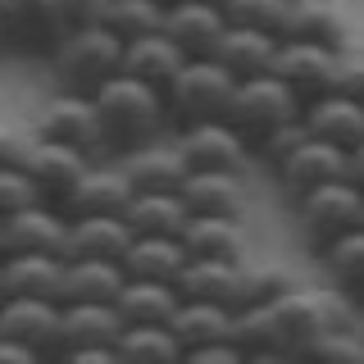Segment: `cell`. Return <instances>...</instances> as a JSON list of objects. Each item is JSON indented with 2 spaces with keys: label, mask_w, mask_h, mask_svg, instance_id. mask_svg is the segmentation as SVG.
I'll list each match as a JSON object with an SVG mask.
<instances>
[{
  "label": "cell",
  "mask_w": 364,
  "mask_h": 364,
  "mask_svg": "<svg viewBox=\"0 0 364 364\" xmlns=\"http://www.w3.org/2000/svg\"><path fill=\"white\" fill-rule=\"evenodd\" d=\"M273 310V341H278V360H305L310 350L337 328H355L360 305L350 296H341L333 282L310 287L296 282L291 291H282L278 301H269Z\"/></svg>",
  "instance_id": "cell-1"
},
{
  "label": "cell",
  "mask_w": 364,
  "mask_h": 364,
  "mask_svg": "<svg viewBox=\"0 0 364 364\" xmlns=\"http://www.w3.org/2000/svg\"><path fill=\"white\" fill-rule=\"evenodd\" d=\"M91 100H96L100 132H105V151L109 155H128L136 146L164 136V128H168L164 96H159L155 87L128 77V73H114Z\"/></svg>",
  "instance_id": "cell-2"
},
{
  "label": "cell",
  "mask_w": 364,
  "mask_h": 364,
  "mask_svg": "<svg viewBox=\"0 0 364 364\" xmlns=\"http://www.w3.org/2000/svg\"><path fill=\"white\" fill-rule=\"evenodd\" d=\"M232 96H237V77L228 73L214 55H205V60H187L178 68V77L164 87L168 128L182 132V128H196V123L228 119Z\"/></svg>",
  "instance_id": "cell-3"
},
{
  "label": "cell",
  "mask_w": 364,
  "mask_h": 364,
  "mask_svg": "<svg viewBox=\"0 0 364 364\" xmlns=\"http://www.w3.org/2000/svg\"><path fill=\"white\" fill-rule=\"evenodd\" d=\"M50 73H55V87L60 91L96 96L114 73H123V41L114 37L105 23L77 28L50 50Z\"/></svg>",
  "instance_id": "cell-4"
},
{
  "label": "cell",
  "mask_w": 364,
  "mask_h": 364,
  "mask_svg": "<svg viewBox=\"0 0 364 364\" xmlns=\"http://www.w3.org/2000/svg\"><path fill=\"white\" fill-rule=\"evenodd\" d=\"M296 214V232H301L305 246L323 250L328 242H337V237H346L350 228L364 223V191L355 182L337 178V182H323V187H314L310 196H301L291 205Z\"/></svg>",
  "instance_id": "cell-5"
},
{
  "label": "cell",
  "mask_w": 364,
  "mask_h": 364,
  "mask_svg": "<svg viewBox=\"0 0 364 364\" xmlns=\"http://www.w3.org/2000/svg\"><path fill=\"white\" fill-rule=\"evenodd\" d=\"M296 119H301V100H296L273 73H259V77L237 82V96H232V109H228V123H232V128L250 141V151H255L264 136H273L278 128L296 123Z\"/></svg>",
  "instance_id": "cell-6"
},
{
  "label": "cell",
  "mask_w": 364,
  "mask_h": 364,
  "mask_svg": "<svg viewBox=\"0 0 364 364\" xmlns=\"http://www.w3.org/2000/svg\"><path fill=\"white\" fill-rule=\"evenodd\" d=\"M123 333V318L114 301H64V355L68 364H114V341Z\"/></svg>",
  "instance_id": "cell-7"
},
{
  "label": "cell",
  "mask_w": 364,
  "mask_h": 364,
  "mask_svg": "<svg viewBox=\"0 0 364 364\" xmlns=\"http://www.w3.org/2000/svg\"><path fill=\"white\" fill-rule=\"evenodd\" d=\"M32 136L41 141H60V146H73V151H105V132H100V114H96V100L82 96V91H60L37 109V123H32Z\"/></svg>",
  "instance_id": "cell-8"
},
{
  "label": "cell",
  "mask_w": 364,
  "mask_h": 364,
  "mask_svg": "<svg viewBox=\"0 0 364 364\" xmlns=\"http://www.w3.org/2000/svg\"><path fill=\"white\" fill-rule=\"evenodd\" d=\"M337 64H341V50H333V46L282 37L278 41V60H273V77H278L305 109L310 100L328 96V91L337 87Z\"/></svg>",
  "instance_id": "cell-9"
},
{
  "label": "cell",
  "mask_w": 364,
  "mask_h": 364,
  "mask_svg": "<svg viewBox=\"0 0 364 364\" xmlns=\"http://www.w3.org/2000/svg\"><path fill=\"white\" fill-rule=\"evenodd\" d=\"M0 333L32 346L37 360H60L64 355V305L46 301V296H9V301H0Z\"/></svg>",
  "instance_id": "cell-10"
},
{
  "label": "cell",
  "mask_w": 364,
  "mask_h": 364,
  "mask_svg": "<svg viewBox=\"0 0 364 364\" xmlns=\"http://www.w3.org/2000/svg\"><path fill=\"white\" fill-rule=\"evenodd\" d=\"M173 141H178L182 159H187V173H196V168H214V173H246V164L255 159L250 141L228 119L182 128Z\"/></svg>",
  "instance_id": "cell-11"
},
{
  "label": "cell",
  "mask_w": 364,
  "mask_h": 364,
  "mask_svg": "<svg viewBox=\"0 0 364 364\" xmlns=\"http://www.w3.org/2000/svg\"><path fill=\"white\" fill-rule=\"evenodd\" d=\"M68 242V214L60 205H28L0 219V255H60Z\"/></svg>",
  "instance_id": "cell-12"
},
{
  "label": "cell",
  "mask_w": 364,
  "mask_h": 364,
  "mask_svg": "<svg viewBox=\"0 0 364 364\" xmlns=\"http://www.w3.org/2000/svg\"><path fill=\"white\" fill-rule=\"evenodd\" d=\"M346 178V151H337V146L318 141V136L305 132L301 146L282 159L278 168H273V182H278V196L296 205L301 196H310L314 187H323V182H337Z\"/></svg>",
  "instance_id": "cell-13"
},
{
  "label": "cell",
  "mask_w": 364,
  "mask_h": 364,
  "mask_svg": "<svg viewBox=\"0 0 364 364\" xmlns=\"http://www.w3.org/2000/svg\"><path fill=\"white\" fill-rule=\"evenodd\" d=\"M64 41L50 0H0V50L50 55Z\"/></svg>",
  "instance_id": "cell-14"
},
{
  "label": "cell",
  "mask_w": 364,
  "mask_h": 364,
  "mask_svg": "<svg viewBox=\"0 0 364 364\" xmlns=\"http://www.w3.org/2000/svg\"><path fill=\"white\" fill-rule=\"evenodd\" d=\"M87 164H91L87 151H73V146H60V141H41V136H32L28 159H23V168H28V178L37 182L41 200L60 205V210H64V200L73 196L77 178L87 173Z\"/></svg>",
  "instance_id": "cell-15"
},
{
  "label": "cell",
  "mask_w": 364,
  "mask_h": 364,
  "mask_svg": "<svg viewBox=\"0 0 364 364\" xmlns=\"http://www.w3.org/2000/svg\"><path fill=\"white\" fill-rule=\"evenodd\" d=\"M228 28L223 9L219 5H200V0H173V5L164 9V37L178 46L187 60H205V55H214V46H219Z\"/></svg>",
  "instance_id": "cell-16"
},
{
  "label": "cell",
  "mask_w": 364,
  "mask_h": 364,
  "mask_svg": "<svg viewBox=\"0 0 364 364\" xmlns=\"http://www.w3.org/2000/svg\"><path fill=\"white\" fill-rule=\"evenodd\" d=\"M301 123H305L310 136L337 146V151H355L364 141V105L350 100V96H341V91H328V96L310 100V105L301 109Z\"/></svg>",
  "instance_id": "cell-17"
},
{
  "label": "cell",
  "mask_w": 364,
  "mask_h": 364,
  "mask_svg": "<svg viewBox=\"0 0 364 364\" xmlns=\"http://www.w3.org/2000/svg\"><path fill=\"white\" fill-rule=\"evenodd\" d=\"M128 200H132V182L123 173V164H96V159H91L87 173L77 178L73 196L64 200V214L68 219H73V214H119L123 219Z\"/></svg>",
  "instance_id": "cell-18"
},
{
  "label": "cell",
  "mask_w": 364,
  "mask_h": 364,
  "mask_svg": "<svg viewBox=\"0 0 364 364\" xmlns=\"http://www.w3.org/2000/svg\"><path fill=\"white\" fill-rule=\"evenodd\" d=\"M173 287L182 301H214L237 310L242 305V259H187Z\"/></svg>",
  "instance_id": "cell-19"
},
{
  "label": "cell",
  "mask_w": 364,
  "mask_h": 364,
  "mask_svg": "<svg viewBox=\"0 0 364 364\" xmlns=\"http://www.w3.org/2000/svg\"><path fill=\"white\" fill-rule=\"evenodd\" d=\"M119 164L132 182V191H178L182 178H187V159H182L178 141H159V136L119 155Z\"/></svg>",
  "instance_id": "cell-20"
},
{
  "label": "cell",
  "mask_w": 364,
  "mask_h": 364,
  "mask_svg": "<svg viewBox=\"0 0 364 364\" xmlns=\"http://www.w3.org/2000/svg\"><path fill=\"white\" fill-rule=\"evenodd\" d=\"M128 242H132V228L119 214H73L64 259H123Z\"/></svg>",
  "instance_id": "cell-21"
},
{
  "label": "cell",
  "mask_w": 364,
  "mask_h": 364,
  "mask_svg": "<svg viewBox=\"0 0 364 364\" xmlns=\"http://www.w3.org/2000/svg\"><path fill=\"white\" fill-rule=\"evenodd\" d=\"M278 41L282 37H269L259 28H242V23H228L219 46H214V60H219L237 82L246 77H259V73H273V60H278Z\"/></svg>",
  "instance_id": "cell-22"
},
{
  "label": "cell",
  "mask_w": 364,
  "mask_h": 364,
  "mask_svg": "<svg viewBox=\"0 0 364 364\" xmlns=\"http://www.w3.org/2000/svg\"><path fill=\"white\" fill-rule=\"evenodd\" d=\"M187 259H246V232L232 214H187L182 223Z\"/></svg>",
  "instance_id": "cell-23"
},
{
  "label": "cell",
  "mask_w": 364,
  "mask_h": 364,
  "mask_svg": "<svg viewBox=\"0 0 364 364\" xmlns=\"http://www.w3.org/2000/svg\"><path fill=\"white\" fill-rule=\"evenodd\" d=\"M187 214H232L242 219L246 210V173H214V168H196L182 178L178 187Z\"/></svg>",
  "instance_id": "cell-24"
},
{
  "label": "cell",
  "mask_w": 364,
  "mask_h": 364,
  "mask_svg": "<svg viewBox=\"0 0 364 364\" xmlns=\"http://www.w3.org/2000/svg\"><path fill=\"white\" fill-rule=\"evenodd\" d=\"M168 328H173V337L182 346V360H187V355H196L200 346L232 341V310H228V305H214V301H178Z\"/></svg>",
  "instance_id": "cell-25"
},
{
  "label": "cell",
  "mask_w": 364,
  "mask_h": 364,
  "mask_svg": "<svg viewBox=\"0 0 364 364\" xmlns=\"http://www.w3.org/2000/svg\"><path fill=\"white\" fill-rule=\"evenodd\" d=\"M0 287L9 296H64V259L60 255H0Z\"/></svg>",
  "instance_id": "cell-26"
},
{
  "label": "cell",
  "mask_w": 364,
  "mask_h": 364,
  "mask_svg": "<svg viewBox=\"0 0 364 364\" xmlns=\"http://www.w3.org/2000/svg\"><path fill=\"white\" fill-rule=\"evenodd\" d=\"M182 64H187V55H182L164 32H151V37L123 46V73L136 77V82H146V87H155L159 96H164V87L178 77Z\"/></svg>",
  "instance_id": "cell-27"
},
{
  "label": "cell",
  "mask_w": 364,
  "mask_h": 364,
  "mask_svg": "<svg viewBox=\"0 0 364 364\" xmlns=\"http://www.w3.org/2000/svg\"><path fill=\"white\" fill-rule=\"evenodd\" d=\"M178 287L173 282H155V278H123L119 296H114V310H119L123 328L132 323H168L178 310Z\"/></svg>",
  "instance_id": "cell-28"
},
{
  "label": "cell",
  "mask_w": 364,
  "mask_h": 364,
  "mask_svg": "<svg viewBox=\"0 0 364 364\" xmlns=\"http://www.w3.org/2000/svg\"><path fill=\"white\" fill-rule=\"evenodd\" d=\"M287 37L346 50L350 46V18H346V9H341L337 0H296L291 18H287Z\"/></svg>",
  "instance_id": "cell-29"
},
{
  "label": "cell",
  "mask_w": 364,
  "mask_h": 364,
  "mask_svg": "<svg viewBox=\"0 0 364 364\" xmlns=\"http://www.w3.org/2000/svg\"><path fill=\"white\" fill-rule=\"evenodd\" d=\"M123 223L132 228V237H182L187 205L178 191H132Z\"/></svg>",
  "instance_id": "cell-30"
},
{
  "label": "cell",
  "mask_w": 364,
  "mask_h": 364,
  "mask_svg": "<svg viewBox=\"0 0 364 364\" xmlns=\"http://www.w3.org/2000/svg\"><path fill=\"white\" fill-rule=\"evenodd\" d=\"M318 269H323V282H333L364 310V223L318 250Z\"/></svg>",
  "instance_id": "cell-31"
},
{
  "label": "cell",
  "mask_w": 364,
  "mask_h": 364,
  "mask_svg": "<svg viewBox=\"0 0 364 364\" xmlns=\"http://www.w3.org/2000/svg\"><path fill=\"white\" fill-rule=\"evenodd\" d=\"M119 264L128 278L178 282L182 264H187V250H182V237H132Z\"/></svg>",
  "instance_id": "cell-32"
},
{
  "label": "cell",
  "mask_w": 364,
  "mask_h": 364,
  "mask_svg": "<svg viewBox=\"0 0 364 364\" xmlns=\"http://www.w3.org/2000/svg\"><path fill=\"white\" fill-rule=\"evenodd\" d=\"M123 264L119 259H64V301H114L123 287Z\"/></svg>",
  "instance_id": "cell-33"
},
{
  "label": "cell",
  "mask_w": 364,
  "mask_h": 364,
  "mask_svg": "<svg viewBox=\"0 0 364 364\" xmlns=\"http://www.w3.org/2000/svg\"><path fill=\"white\" fill-rule=\"evenodd\" d=\"M114 355L119 364H173L182 360V346L168 323H132L114 341Z\"/></svg>",
  "instance_id": "cell-34"
},
{
  "label": "cell",
  "mask_w": 364,
  "mask_h": 364,
  "mask_svg": "<svg viewBox=\"0 0 364 364\" xmlns=\"http://www.w3.org/2000/svg\"><path fill=\"white\" fill-rule=\"evenodd\" d=\"M232 341L246 360H278V341H273V310L269 301L237 305L232 310Z\"/></svg>",
  "instance_id": "cell-35"
},
{
  "label": "cell",
  "mask_w": 364,
  "mask_h": 364,
  "mask_svg": "<svg viewBox=\"0 0 364 364\" xmlns=\"http://www.w3.org/2000/svg\"><path fill=\"white\" fill-rule=\"evenodd\" d=\"M164 9L168 5H159V0H109L105 28L128 46V41L151 37V32H164Z\"/></svg>",
  "instance_id": "cell-36"
},
{
  "label": "cell",
  "mask_w": 364,
  "mask_h": 364,
  "mask_svg": "<svg viewBox=\"0 0 364 364\" xmlns=\"http://www.w3.org/2000/svg\"><path fill=\"white\" fill-rule=\"evenodd\" d=\"M296 273L282 259H242V305L255 301H278L282 291L296 287Z\"/></svg>",
  "instance_id": "cell-37"
},
{
  "label": "cell",
  "mask_w": 364,
  "mask_h": 364,
  "mask_svg": "<svg viewBox=\"0 0 364 364\" xmlns=\"http://www.w3.org/2000/svg\"><path fill=\"white\" fill-rule=\"evenodd\" d=\"M291 5L296 0H223V18L242 23V28H259L269 37H287Z\"/></svg>",
  "instance_id": "cell-38"
},
{
  "label": "cell",
  "mask_w": 364,
  "mask_h": 364,
  "mask_svg": "<svg viewBox=\"0 0 364 364\" xmlns=\"http://www.w3.org/2000/svg\"><path fill=\"white\" fill-rule=\"evenodd\" d=\"M305 360L314 364H346V360H364V333L360 328H337V333H328L318 346L310 350Z\"/></svg>",
  "instance_id": "cell-39"
},
{
  "label": "cell",
  "mask_w": 364,
  "mask_h": 364,
  "mask_svg": "<svg viewBox=\"0 0 364 364\" xmlns=\"http://www.w3.org/2000/svg\"><path fill=\"white\" fill-rule=\"evenodd\" d=\"M37 200H41V191H37V182L28 178V168L23 164L0 168V219L14 214V210H28V205H37Z\"/></svg>",
  "instance_id": "cell-40"
},
{
  "label": "cell",
  "mask_w": 364,
  "mask_h": 364,
  "mask_svg": "<svg viewBox=\"0 0 364 364\" xmlns=\"http://www.w3.org/2000/svg\"><path fill=\"white\" fill-rule=\"evenodd\" d=\"M50 5H55V18H60V32L68 37V32H77V28L105 23L109 0H50Z\"/></svg>",
  "instance_id": "cell-41"
},
{
  "label": "cell",
  "mask_w": 364,
  "mask_h": 364,
  "mask_svg": "<svg viewBox=\"0 0 364 364\" xmlns=\"http://www.w3.org/2000/svg\"><path fill=\"white\" fill-rule=\"evenodd\" d=\"M301 136H305V123L296 119V123H287V128H278L273 136H264V141L255 146V159H259V164H264L269 173H273V168H278L282 159H287V155L296 151V146H301Z\"/></svg>",
  "instance_id": "cell-42"
},
{
  "label": "cell",
  "mask_w": 364,
  "mask_h": 364,
  "mask_svg": "<svg viewBox=\"0 0 364 364\" xmlns=\"http://www.w3.org/2000/svg\"><path fill=\"white\" fill-rule=\"evenodd\" d=\"M341 96L360 100L364 105V50H341V64H337V87Z\"/></svg>",
  "instance_id": "cell-43"
},
{
  "label": "cell",
  "mask_w": 364,
  "mask_h": 364,
  "mask_svg": "<svg viewBox=\"0 0 364 364\" xmlns=\"http://www.w3.org/2000/svg\"><path fill=\"white\" fill-rule=\"evenodd\" d=\"M28 146H32V136H23L14 128H0V168H14L28 159Z\"/></svg>",
  "instance_id": "cell-44"
},
{
  "label": "cell",
  "mask_w": 364,
  "mask_h": 364,
  "mask_svg": "<svg viewBox=\"0 0 364 364\" xmlns=\"http://www.w3.org/2000/svg\"><path fill=\"white\" fill-rule=\"evenodd\" d=\"M0 364H37V350H32V346H23L18 337L0 333Z\"/></svg>",
  "instance_id": "cell-45"
},
{
  "label": "cell",
  "mask_w": 364,
  "mask_h": 364,
  "mask_svg": "<svg viewBox=\"0 0 364 364\" xmlns=\"http://www.w3.org/2000/svg\"><path fill=\"white\" fill-rule=\"evenodd\" d=\"M346 182H355V187L364 191V141L355 146V151H346Z\"/></svg>",
  "instance_id": "cell-46"
},
{
  "label": "cell",
  "mask_w": 364,
  "mask_h": 364,
  "mask_svg": "<svg viewBox=\"0 0 364 364\" xmlns=\"http://www.w3.org/2000/svg\"><path fill=\"white\" fill-rule=\"evenodd\" d=\"M200 5H219V9H223V0H200Z\"/></svg>",
  "instance_id": "cell-47"
},
{
  "label": "cell",
  "mask_w": 364,
  "mask_h": 364,
  "mask_svg": "<svg viewBox=\"0 0 364 364\" xmlns=\"http://www.w3.org/2000/svg\"><path fill=\"white\" fill-rule=\"evenodd\" d=\"M159 5H173V0H159Z\"/></svg>",
  "instance_id": "cell-48"
},
{
  "label": "cell",
  "mask_w": 364,
  "mask_h": 364,
  "mask_svg": "<svg viewBox=\"0 0 364 364\" xmlns=\"http://www.w3.org/2000/svg\"><path fill=\"white\" fill-rule=\"evenodd\" d=\"M0 301H5V287H0Z\"/></svg>",
  "instance_id": "cell-49"
}]
</instances>
